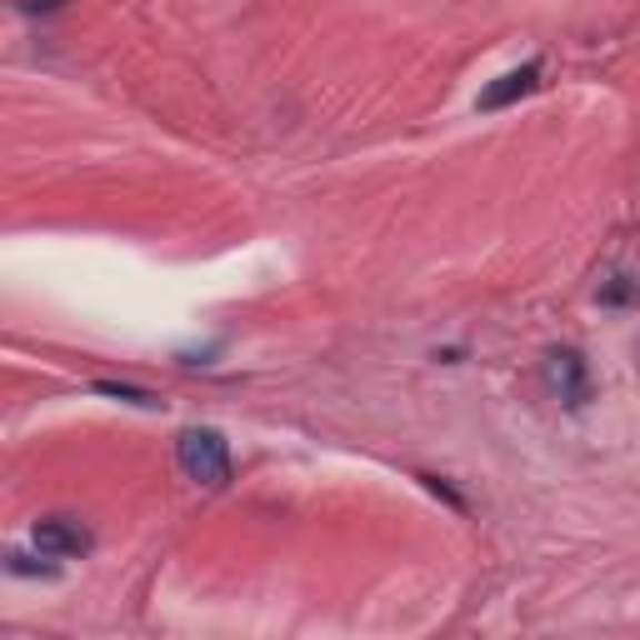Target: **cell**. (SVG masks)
I'll return each instance as SVG.
<instances>
[{
    "label": "cell",
    "mask_w": 640,
    "mask_h": 640,
    "mask_svg": "<svg viewBox=\"0 0 640 640\" xmlns=\"http://www.w3.org/2000/svg\"><path fill=\"white\" fill-rule=\"evenodd\" d=\"M536 86H540V60H526V66H516V70L490 80V86L476 96V110H506V106H516V100H526Z\"/></svg>",
    "instance_id": "277c9868"
},
{
    "label": "cell",
    "mask_w": 640,
    "mask_h": 640,
    "mask_svg": "<svg viewBox=\"0 0 640 640\" xmlns=\"http://www.w3.org/2000/svg\"><path fill=\"white\" fill-rule=\"evenodd\" d=\"M10 576H56V566H36L30 556H20V550H10Z\"/></svg>",
    "instance_id": "8992f818"
},
{
    "label": "cell",
    "mask_w": 640,
    "mask_h": 640,
    "mask_svg": "<svg viewBox=\"0 0 640 640\" xmlns=\"http://www.w3.org/2000/svg\"><path fill=\"white\" fill-rule=\"evenodd\" d=\"M26 10H50V6H60V0H20Z\"/></svg>",
    "instance_id": "ba28073f"
},
{
    "label": "cell",
    "mask_w": 640,
    "mask_h": 640,
    "mask_svg": "<svg viewBox=\"0 0 640 640\" xmlns=\"http://www.w3.org/2000/svg\"><path fill=\"white\" fill-rule=\"evenodd\" d=\"M546 386L556 400H566V406H586L590 400V370L586 360H580V350H546Z\"/></svg>",
    "instance_id": "3957f363"
},
{
    "label": "cell",
    "mask_w": 640,
    "mask_h": 640,
    "mask_svg": "<svg viewBox=\"0 0 640 640\" xmlns=\"http://www.w3.org/2000/svg\"><path fill=\"white\" fill-rule=\"evenodd\" d=\"M626 296H636V280H630V276H616V286L600 290V300H606V306H616V300H626Z\"/></svg>",
    "instance_id": "52a82bcc"
},
{
    "label": "cell",
    "mask_w": 640,
    "mask_h": 640,
    "mask_svg": "<svg viewBox=\"0 0 640 640\" xmlns=\"http://www.w3.org/2000/svg\"><path fill=\"white\" fill-rule=\"evenodd\" d=\"M96 396H110V400H126V406H160V396L156 390H140V386H120V380H96Z\"/></svg>",
    "instance_id": "5b68a950"
},
{
    "label": "cell",
    "mask_w": 640,
    "mask_h": 640,
    "mask_svg": "<svg viewBox=\"0 0 640 640\" xmlns=\"http://www.w3.org/2000/svg\"><path fill=\"white\" fill-rule=\"evenodd\" d=\"M30 540H36V550L46 560H80V556H90V530L80 526V520H70V516H46V520H36V530H30Z\"/></svg>",
    "instance_id": "7a4b0ae2"
},
{
    "label": "cell",
    "mask_w": 640,
    "mask_h": 640,
    "mask_svg": "<svg viewBox=\"0 0 640 640\" xmlns=\"http://www.w3.org/2000/svg\"><path fill=\"white\" fill-rule=\"evenodd\" d=\"M176 466H180V476L196 480V486L220 490V486L230 480V440L220 436V430H210V426L180 430V440H176Z\"/></svg>",
    "instance_id": "6da1fadb"
}]
</instances>
